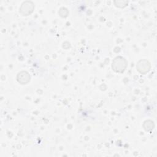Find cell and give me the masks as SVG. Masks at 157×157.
<instances>
[{
    "mask_svg": "<svg viewBox=\"0 0 157 157\" xmlns=\"http://www.w3.org/2000/svg\"><path fill=\"white\" fill-rule=\"evenodd\" d=\"M144 68V73H146L147 72H148L150 70V63L146 61V60H141L139 62L138 64L137 65V68L138 69V71H139L142 68Z\"/></svg>",
    "mask_w": 157,
    "mask_h": 157,
    "instance_id": "3957f363",
    "label": "cell"
},
{
    "mask_svg": "<svg viewBox=\"0 0 157 157\" xmlns=\"http://www.w3.org/2000/svg\"><path fill=\"white\" fill-rule=\"evenodd\" d=\"M17 80L22 84H26L30 80V76L26 72H21L17 76Z\"/></svg>",
    "mask_w": 157,
    "mask_h": 157,
    "instance_id": "7a4b0ae2",
    "label": "cell"
},
{
    "mask_svg": "<svg viewBox=\"0 0 157 157\" xmlns=\"http://www.w3.org/2000/svg\"><path fill=\"white\" fill-rule=\"evenodd\" d=\"M112 68L117 72H122L126 67V61L122 57H117L112 61Z\"/></svg>",
    "mask_w": 157,
    "mask_h": 157,
    "instance_id": "6da1fadb",
    "label": "cell"
}]
</instances>
